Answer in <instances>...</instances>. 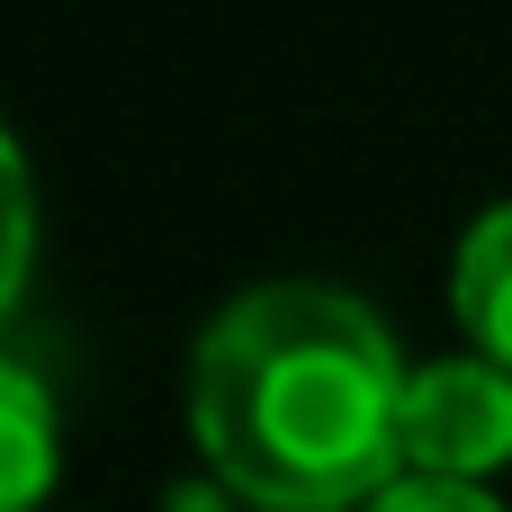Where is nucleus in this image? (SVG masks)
Listing matches in <instances>:
<instances>
[{"mask_svg": "<svg viewBox=\"0 0 512 512\" xmlns=\"http://www.w3.org/2000/svg\"><path fill=\"white\" fill-rule=\"evenodd\" d=\"M360 512H504L495 504V486H477V477H396L387 495H369Z\"/></svg>", "mask_w": 512, "mask_h": 512, "instance_id": "423d86ee", "label": "nucleus"}, {"mask_svg": "<svg viewBox=\"0 0 512 512\" xmlns=\"http://www.w3.org/2000/svg\"><path fill=\"white\" fill-rule=\"evenodd\" d=\"M54 459H63V441H54V396H45V378L36 369H18L9 351H0V512H36L54 495Z\"/></svg>", "mask_w": 512, "mask_h": 512, "instance_id": "20e7f679", "label": "nucleus"}, {"mask_svg": "<svg viewBox=\"0 0 512 512\" xmlns=\"http://www.w3.org/2000/svg\"><path fill=\"white\" fill-rule=\"evenodd\" d=\"M405 351L351 288H243L189 351V441L252 512H360L405 477Z\"/></svg>", "mask_w": 512, "mask_h": 512, "instance_id": "f257e3e1", "label": "nucleus"}, {"mask_svg": "<svg viewBox=\"0 0 512 512\" xmlns=\"http://www.w3.org/2000/svg\"><path fill=\"white\" fill-rule=\"evenodd\" d=\"M405 468L414 477H495L512 468V369L486 351L423 360L405 378Z\"/></svg>", "mask_w": 512, "mask_h": 512, "instance_id": "f03ea898", "label": "nucleus"}, {"mask_svg": "<svg viewBox=\"0 0 512 512\" xmlns=\"http://www.w3.org/2000/svg\"><path fill=\"white\" fill-rule=\"evenodd\" d=\"M171 512H234V504H216V495H180Z\"/></svg>", "mask_w": 512, "mask_h": 512, "instance_id": "0eeeda50", "label": "nucleus"}, {"mask_svg": "<svg viewBox=\"0 0 512 512\" xmlns=\"http://www.w3.org/2000/svg\"><path fill=\"white\" fill-rule=\"evenodd\" d=\"M450 306H459L468 351H486V360H504V369H512V198H504V207H486V216L459 234Z\"/></svg>", "mask_w": 512, "mask_h": 512, "instance_id": "7ed1b4c3", "label": "nucleus"}, {"mask_svg": "<svg viewBox=\"0 0 512 512\" xmlns=\"http://www.w3.org/2000/svg\"><path fill=\"white\" fill-rule=\"evenodd\" d=\"M27 270H36V189H27V162L0 126V315L27 297Z\"/></svg>", "mask_w": 512, "mask_h": 512, "instance_id": "39448f33", "label": "nucleus"}]
</instances>
